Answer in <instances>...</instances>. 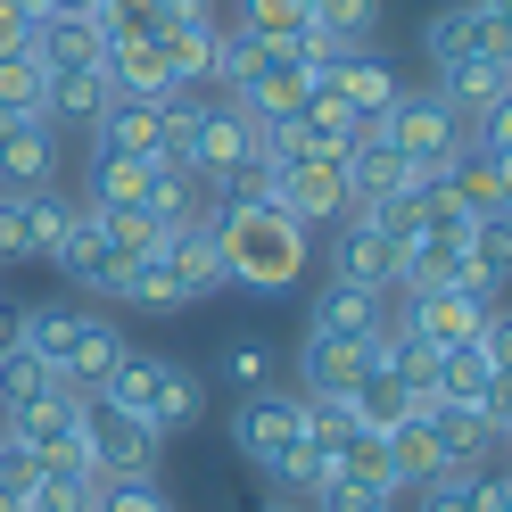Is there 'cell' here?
<instances>
[{
  "label": "cell",
  "instance_id": "836d02e7",
  "mask_svg": "<svg viewBox=\"0 0 512 512\" xmlns=\"http://www.w3.org/2000/svg\"><path fill=\"white\" fill-rule=\"evenodd\" d=\"M240 34H248V42H290V34H306V0H240Z\"/></svg>",
  "mask_w": 512,
  "mask_h": 512
},
{
  "label": "cell",
  "instance_id": "4dcf8cb0",
  "mask_svg": "<svg viewBox=\"0 0 512 512\" xmlns=\"http://www.w3.org/2000/svg\"><path fill=\"white\" fill-rule=\"evenodd\" d=\"M290 124H298V149H306V157H347V141L364 133L339 100H306V116H290Z\"/></svg>",
  "mask_w": 512,
  "mask_h": 512
},
{
  "label": "cell",
  "instance_id": "4fadbf2b",
  "mask_svg": "<svg viewBox=\"0 0 512 512\" xmlns=\"http://www.w3.org/2000/svg\"><path fill=\"white\" fill-rule=\"evenodd\" d=\"M25 50L42 58V75H67V67H100V58H108V34H100V17L42 9V17H34V34H25Z\"/></svg>",
  "mask_w": 512,
  "mask_h": 512
},
{
  "label": "cell",
  "instance_id": "52a82bcc",
  "mask_svg": "<svg viewBox=\"0 0 512 512\" xmlns=\"http://www.w3.org/2000/svg\"><path fill=\"white\" fill-rule=\"evenodd\" d=\"M232 446H240V463H256V471H281L306 446V422H298V389H256V397H240V413H232Z\"/></svg>",
  "mask_w": 512,
  "mask_h": 512
},
{
  "label": "cell",
  "instance_id": "8992f818",
  "mask_svg": "<svg viewBox=\"0 0 512 512\" xmlns=\"http://www.w3.org/2000/svg\"><path fill=\"white\" fill-rule=\"evenodd\" d=\"M265 199L298 223V232H323L347 215V166L339 157H290V166L265 174Z\"/></svg>",
  "mask_w": 512,
  "mask_h": 512
},
{
  "label": "cell",
  "instance_id": "484cf974",
  "mask_svg": "<svg viewBox=\"0 0 512 512\" xmlns=\"http://www.w3.org/2000/svg\"><path fill=\"white\" fill-rule=\"evenodd\" d=\"M157 380H166V356H141V347H124V356H116V372H108L91 397H108L116 413H141V422H149V405H157Z\"/></svg>",
  "mask_w": 512,
  "mask_h": 512
},
{
  "label": "cell",
  "instance_id": "7a4b0ae2",
  "mask_svg": "<svg viewBox=\"0 0 512 512\" xmlns=\"http://www.w3.org/2000/svg\"><path fill=\"white\" fill-rule=\"evenodd\" d=\"M17 347H34V356L50 364V380H58V389L91 397V389H100V380L116 372V356H124V331H116V323H100V314L25 306V323H17Z\"/></svg>",
  "mask_w": 512,
  "mask_h": 512
},
{
  "label": "cell",
  "instance_id": "f546056e",
  "mask_svg": "<svg viewBox=\"0 0 512 512\" xmlns=\"http://www.w3.org/2000/svg\"><path fill=\"white\" fill-rule=\"evenodd\" d=\"M306 25H314V34H331L339 50H364L372 25H380V0H306Z\"/></svg>",
  "mask_w": 512,
  "mask_h": 512
},
{
  "label": "cell",
  "instance_id": "ffe728a7",
  "mask_svg": "<svg viewBox=\"0 0 512 512\" xmlns=\"http://www.w3.org/2000/svg\"><path fill=\"white\" fill-rule=\"evenodd\" d=\"M0 430H9L17 446H34V455H50V446H75V438H83V430H75V389H58V380H50L42 397H25V405L0 413Z\"/></svg>",
  "mask_w": 512,
  "mask_h": 512
},
{
  "label": "cell",
  "instance_id": "9c48e42d",
  "mask_svg": "<svg viewBox=\"0 0 512 512\" xmlns=\"http://www.w3.org/2000/svg\"><path fill=\"white\" fill-rule=\"evenodd\" d=\"M67 199L42 182V190H0V265H25V256H50L58 232H67Z\"/></svg>",
  "mask_w": 512,
  "mask_h": 512
},
{
  "label": "cell",
  "instance_id": "60d3db41",
  "mask_svg": "<svg viewBox=\"0 0 512 512\" xmlns=\"http://www.w3.org/2000/svg\"><path fill=\"white\" fill-rule=\"evenodd\" d=\"M256 512H306V504H290V496H265V504H256Z\"/></svg>",
  "mask_w": 512,
  "mask_h": 512
},
{
  "label": "cell",
  "instance_id": "ba28073f",
  "mask_svg": "<svg viewBox=\"0 0 512 512\" xmlns=\"http://www.w3.org/2000/svg\"><path fill=\"white\" fill-rule=\"evenodd\" d=\"M397 323L430 347V356H455V347H471L479 331L496 323V306L488 298H471V290H446V281H430V290H405V314Z\"/></svg>",
  "mask_w": 512,
  "mask_h": 512
},
{
  "label": "cell",
  "instance_id": "5b68a950",
  "mask_svg": "<svg viewBox=\"0 0 512 512\" xmlns=\"http://www.w3.org/2000/svg\"><path fill=\"white\" fill-rule=\"evenodd\" d=\"M422 50H430L438 75H446V67H471V58H512V9H504V0H463V9H438L430 34H422Z\"/></svg>",
  "mask_w": 512,
  "mask_h": 512
},
{
  "label": "cell",
  "instance_id": "6da1fadb",
  "mask_svg": "<svg viewBox=\"0 0 512 512\" xmlns=\"http://www.w3.org/2000/svg\"><path fill=\"white\" fill-rule=\"evenodd\" d=\"M207 232L223 248V281H240V290H298L306 281V256H314L306 240L314 232H298L273 199H223L207 215Z\"/></svg>",
  "mask_w": 512,
  "mask_h": 512
},
{
  "label": "cell",
  "instance_id": "e0dca14e",
  "mask_svg": "<svg viewBox=\"0 0 512 512\" xmlns=\"http://www.w3.org/2000/svg\"><path fill=\"white\" fill-rule=\"evenodd\" d=\"M100 67H108V83L124 91V100H174V67H166V50H157L149 34H108V58H100Z\"/></svg>",
  "mask_w": 512,
  "mask_h": 512
},
{
  "label": "cell",
  "instance_id": "603a6c76",
  "mask_svg": "<svg viewBox=\"0 0 512 512\" xmlns=\"http://www.w3.org/2000/svg\"><path fill=\"white\" fill-rule=\"evenodd\" d=\"M413 405H422V397H413L405 380H389V372H380V364H372V372L356 380V389H347V413H356V430H372V438H389V430L405 422Z\"/></svg>",
  "mask_w": 512,
  "mask_h": 512
},
{
  "label": "cell",
  "instance_id": "d4e9b609",
  "mask_svg": "<svg viewBox=\"0 0 512 512\" xmlns=\"http://www.w3.org/2000/svg\"><path fill=\"white\" fill-rule=\"evenodd\" d=\"M372 323H389V298H380V290H356V281H331V290L314 298V323H306V331H347V339H364Z\"/></svg>",
  "mask_w": 512,
  "mask_h": 512
},
{
  "label": "cell",
  "instance_id": "d6a6232c",
  "mask_svg": "<svg viewBox=\"0 0 512 512\" xmlns=\"http://www.w3.org/2000/svg\"><path fill=\"white\" fill-rule=\"evenodd\" d=\"M116 298H124V306H190L166 256H141V265H124V281H116Z\"/></svg>",
  "mask_w": 512,
  "mask_h": 512
},
{
  "label": "cell",
  "instance_id": "7bdbcfd3",
  "mask_svg": "<svg viewBox=\"0 0 512 512\" xmlns=\"http://www.w3.org/2000/svg\"><path fill=\"white\" fill-rule=\"evenodd\" d=\"M25 9H34V0H25Z\"/></svg>",
  "mask_w": 512,
  "mask_h": 512
},
{
  "label": "cell",
  "instance_id": "3957f363",
  "mask_svg": "<svg viewBox=\"0 0 512 512\" xmlns=\"http://www.w3.org/2000/svg\"><path fill=\"white\" fill-rule=\"evenodd\" d=\"M380 141H389V149H397V157H405V166L422 174V182H438V174H446V166H455V157L471 149V124H463L455 108H446L438 91H397V108L380 116Z\"/></svg>",
  "mask_w": 512,
  "mask_h": 512
},
{
  "label": "cell",
  "instance_id": "74e56055",
  "mask_svg": "<svg viewBox=\"0 0 512 512\" xmlns=\"http://www.w3.org/2000/svg\"><path fill=\"white\" fill-rule=\"evenodd\" d=\"M314 512H405V496H389V488H331Z\"/></svg>",
  "mask_w": 512,
  "mask_h": 512
},
{
  "label": "cell",
  "instance_id": "44dd1931",
  "mask_svg": "<svg viewBox=\"0 0 512 512\" xmlns=\"http://www.w3.org/2000/svg\"><path fill=\"white\" fill-rule=\"evenodd\" d=\"M108 100H116L108 67H67V75H50V91H42V124H100Z\"/></svg>",
  "mask_w": 512,
  "mask_h": 512
},
{
  "label": "cell",
  "instance_id": "8fae6325",
  "mask_svg": "<svg viewBox=\"0 0 512 512\" xmlns=\"http://www.w3.org/2000/svg\"><path fill=\"white\" fill-rule=\"evenodd\" d=\"M50 265H58V281H75V290L116 298L124 256H116L108 232H100V207H75V215H67V232H58V248H50Z\"/></svg>",
  "mask_w": 512,
  "mask_h": 512
},
{
  "label": "cell",
  "instance_id": "ab89813d",
  "mask_svg": "<svg viewBox=\"0 0 512 512\" xmlns=\"http://www.w3.org/2000/svg\"><path fill=\"white\" fill-rule=\"evenodd\" d=\"M42 9H75V17H91L100 0H34V17H42Z\"/></svg>",
  "mask_w": 512,
  "mask_h": 512
},
{
  "label": "cell",
  "instance_id": "8d00e7d4",
  "mask_svg": "<svg viewBox=\"0 0 512 512\" xmlns=\"http://www.w3.org/2000/svg\"><path fill=\"white\" fill-rule=\"evenodd\" d=\"M91 512H174V496L157 488V479H100Z\"/></svg>",
  "mask_w": 512,
  "mask_h": 512
},
{
  "label": "cell",
  "instance_id": "7402d4cb",
  "mask_svg": "<svg viewBox=\"0 0 512 512\" xmlns=\"http://www.w3.org/2000/svg\"><path fill=\"white\" fill-rule=\"evenodd\" d=\"M174 265V281H182V298H207V290H223V248H215V232L207 223H190V232H166V248H157Z\"/></svg>",
  "mask_w": 512,
  "mask_h": 512
},
{
  "label": "cell",
  "instance_id": "7c38bea8",
  "mask_svg": "<svg viewBox=\"0 0 512 512\" xmlns=\"http://www.w3.org/2000/svg\"><path fill=\"white\" fill-rule=\"evenodd\" d=\"M331 281H356V290H405V240H389V232H372V223L356 215L347 223V240L331 248Z\"/></svg>",
  "mask_w": 512,
  "mask_h": 512
},
{
  "label": "cell",
  "instance_id": "ac0fdd59",
  "mask_svg": "<svg viewBox=\"0 0 512 512\" xmlns=\"http://www.w3.org/2000/svg\"><path fill=\"white\" fill-rule=\"evenodd\" d=\"M306 100H314V67H290V58H265V67L248 75V91H240V116H256V124H290V116H306Z\"/></svg>",
  "mask_w": 512,
  "mask_h": 512
},
{
  "label": "cell",
  "instance_id": "f35d334b",
  "mask_svg": "<svg viewBox=\"0 0 512 512\" xmlns=\"http://www.w3.org/2000/svg\"><path fill=\"white\" fill-rule=\"evenodd\" d=\"M25 34H34V9H25V0H0V58L25 50Z\"/></svg>",
  "mask_w": 512,
  "mask_h": 512
},
{
  "label": "cell",
  "instance_id": "30bf717a",
  "mask_svg": "<svg viewBox=\"0 0 512 512\" xmlns=\"http://www.w3.org/2000/svg\"><path fill=\"white\" fill-rule=\"evenodd\" d=\"M314 100H339L364 133H380V116L397 108V75L380 67V58L347 50V58H331V67H314Z\"/></svg>",
  "mask_w": 512,
  "mask_h": 512
},
{
  "label": "cell",
  "instance_id": "83f0119b",
  "mask_svg": "<svg viewBox=\"0 0 512 512\" xmlns=\"http://www.w3.org/2000/svg\"><path fill=\"white\" fill-rule=\"evenodd\" d=\"M149 190H157L149 157H100L91 166V207H149Z\"/></svg>",
  "mask_w": 512,
  "mask_h": 512
},
{
  "label": "cell",
  "instance_id": "d6986e66",
  "mask_svg": "<svg viewBox=\"0 0 512 512\" xmlns=\"http://www.w3.org/2000/svg\"><path fill=\"white\" fill-rule=\"evenodd\" d=\"M182 100V91H174ZM91 133H100V157H157L166 149V100H108V116L91 124Z\"/></svg>",
  "mask_w": 512,
  "mask_h": 512
},
{
  "label": "cell",
  "instance_id": "cb8c5ba5",
  "mask_svg": "<svg viewBox=\"0 0 512 512\" xmlns=\"http://www.w3.org/2000/svg\"><path fill=\"white\" fill-rule=\"evenodd\" d=\"M380 446H389V479H397V496H405V488H422L430 471H446L438 438H430V422H422V405H413V413H405V422L380 438Z\"/></svg>",
  "mask_w": 512,
  "mask_h": 512
},
{
  "label": "cell",
  "instance_id": "f1b7e54d",
  "mask_svg": "<svg viewBox=\"0 0 512 512\" xmlns=\"http://www.w3.org/2000/svg\"><path fill=\"white\" fill-rule=\"evenodd\" d=\"M256 67H265V42H248L240 25H215V42H207V83H223V91L240 100Z\"/></svg>",
  "mask_w": 512,
  "mask_h": 512
},
{
  "label": "cell",
  "instance_id": "5bb4252c",
  "mask_svg": "<svg viewBox=\"0 0 512 512\" xmlns=\"http://www.w3.org/2000/svg\"><path fill=\"white\" fill-rule=\"evenodd\" d=\"M364 372H372V331H364V339H347V331H306V347H298V389L347 397Z\"/></svg>",
  "mask_w": 512,
  "mask_h": 512
},
{
  "label": "cell",
  "instance_id": "9a60e30c",
  "mask_svg": "<svg viewBox=\"0 0 512 512\" xmlns=\"http://www.w3.org/2000/svg\"><path fill=\"white\" fill-rule=\"evenodd\" d=\"M339 166H347V215H364V207H380V199H397V190L413 182V166H405V157L380 141V133H356Z\"/></svg>",
  "mask_w": 512,
  "mask_h": 512
},
{
  "label": "cell",
  "instance_id": "2e32d148",
  "mask_svg": "<svg viewBox=\"0 0 512 512\" xmlns=\"http://www.w3.org/2000/svg\"><path fill=\"white\" fill-rule=\"evenodd\" d=\"M58 166V133L42 116H0V190H42Z\"/></svg>",
  "mask_w": 512,
  "mask_h": 512
},
{
  "label": "cell",
  "instance_id": "d590c367",
  "mask_svg": "<svg viewBox=\"0 0 512 512\" xmlns=\"http://www.w3.org/2000/svg\"><path fill=\"white\" fill-rule=\"evenodd\" d=\"M471 471H430L422 488H405V512H471Z\"/></svg>",
  "mask_w": 512,
  "mask_h": 512
},
{
  "label": "cell",
  "instance_id": "e575fe53",
  "mask_svg": "<svg viewBox=\"0 0 512 512\" xmlns=\"http://www.w3.org/2000/svg\"><path fill=\"white\" fill-rule=\"evenodd\" d=\"M215 372L232 380L240 397H256V389H281V380H273V347H265V339H232V347H223V364H215Z\"/></svg>",
  "mask_w": 512,
  "mask_h": 512
},
{
  "label": "cell",
  "instance_id": "1f68e13d",
  "mask_svg": "<svg viewBox=\"0 0 512 512\" xmlns=\"http://www.w3.org/2000/svg\"><path fill=\"white\" fill-rule=\"evenodd\" d=\"M42 91H50V75H42L34 50L0 58V116H42Z\"/></svg>",
  "mask_w": 512,
  "mask_h": 512
},
{
  "label": "cell",
  "instance_id": "4316f807",
  "mask_svg": "<svg viewBox=\"0 0 512 512\" xmlns=\"http://www.w3.org/2000/svg\"><path fill=\"white\" fill-rule=\"evenodd\" d=\"M199 413H207L199 372H190V364H166V380H157V405H149V430H157V438H174V430H199Z\"/></svg>",
  "mask_w": 512,
  "mask_h": 512
},
{
  "label": "cell",
  "instance_id": "b9f144b4",
  "mask_svg": "<svg viewBox=\"0 0 512 512\" xmlns=\"http://www.w3.org/2000/svg\"><path fill=\"white\" fill-rule=\"evenodd\" d=\"M0 512H25V496H9V488H0Z\"/></svg>",
  "mask_w": 512,
  "mask_h": 512
},
{
  "label": "cell",
  "instance_id": "277c9868",
  "mask_svg": "<svg viewBox=\"0 0 512 512\" xmlns=\"http://www.w3.org/2000/svg\"><path fill=\"white\" fill-rule=\"evenodd\" d=\"M75 430H83V455L100 479H157L166 471V438L141 413H116L108 397H75Z\"/></svg>",
  "mask_w": 512,
  "mask_h": 512
}]
</instances>
